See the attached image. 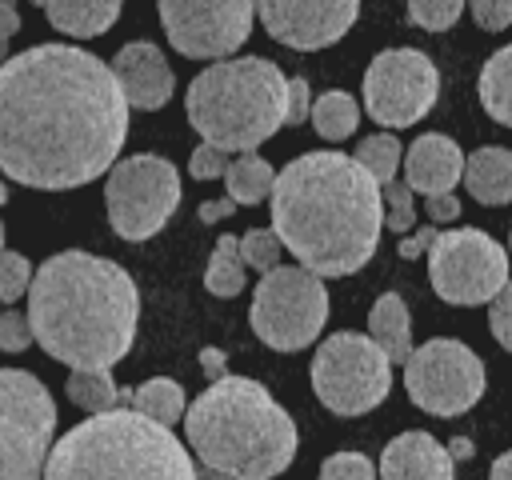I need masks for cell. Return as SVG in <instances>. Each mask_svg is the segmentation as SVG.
<instances>
[{
  "mask_svg": "<svg viewBox=\"0 0 512 480\" xmlns=\"http://www.w3.org/2000/svg\"><path fill=\"white\" fill-rule=\"evenodd\" d=\"M312 392L336 416H364L392 392V360L372 336L332 332L312 356Z\"/></svg>",
  "mask_w": 512,
  "mask_h": 480,
  "instance_id": "52a82bcc",
  "label": "cell"
},
{
  "mask_svg": "<svg viewBox=\"0 0 512 480\" xmlns=\"http://www.w3.org/2000/svg\"><path fill=\"white\" fill-rule=\"evenodd\" d=\"M272 232L300 268L324 276L360 272L384 228L380 184L344 152H304L272 180Z\"/></svg>",
  "mask_w": 512,
  "mask_h": 480,
  "instance_id": "7a4b0ae2",
  "label": "cell"
},
{
  "mask_svg": "<svg viewBox=\"0 0 512 480\" xmlns=\"http://www.w3.org/2000/svg\"><path fill=\"white\" fill-rule=\"evenodd\" d=\"M184 112L204 144L220 152H256V144L284 128L288 76L264 56L216 60L188 84Z\"/></svg>",
  "mask_w": 512,
  "mask_h": 480,
  "instance_id": "8992f818",
  "label": "cell"
},
{
  "mask_svg": "<svg viewBox=\"0 0 512 480\" xmlns=\"http://www.w3.org/2000/svg\"><path fill=\"white\" fill-rule=\"evenodd\" d=\"M380 200H384V224L392 232H408L416 224V192L404 184V180H388L380 184Z\"/></svg>",
  "mask_w": 512,
  "mask_h": 480,
  "instance_id": "f546056e",
  "label": "cell"
},
{
  "mask_svg": "<svg viewBox=\"0 0 512 480\" xmlns=\"http://www.w3.org/2000/svg\"><path fill=\"white\" fill-rule=\"evenodd\" d=\"M236 212V204L228 200V196H220V200H204L200 204V220L204 224H216V220H224V216H232Z\"/></svg>",
  "mask_w": 512,
  "mask_h": 480,
  "instance_id": "b9f144b4",
  "label": "cell"
},
{
  "mask_svg": "<svg viewBox=\"0 0 512 480\" xmlns=\"http://www.w3.org/2000/svg\"><path fill=\"white\" fill-rule=\"evenodd\" d=\"M20 32V8L16 0H0V64L8 60V40Z\"/></svg>",
  "mask_w": 512,
  "mask_h": 480,
  "instance_id": "f35d334b",
  "label": "cell"
},
{
  "mask_svg": "<svg viewBox=\"0 0 512 480\" xmlns=\"http://www.w3.org/2000/svg\"><path fill=\"white\" fill-rule=\"evenodd\" d=\"M488 480H512V452H500V456L492 460Z\"/></svg>",
  "mask_w": 512,
  "mask_h": 480,
  "instance_id": "ee69618b",
  "label": "cell"
},
{
  "mask_svg": "<svg viewBox=\"0 0 512 480\" xmlns=\"http://www.w3.org/2000/svg\"><path fill=\"white\" fill-rule=\"evenodd\" d=\"M368 336L384 348L392 364H404V356L412 352V324H408V304L400 300V292L376 296L368 312Z\"/></svg>",
  "mask_w": 512,
  "mask_h": 480,
  "instance_id": "44dd1931",
  "label": "cell"
},
{
  "mask_svg": "<svg viewBox=\"0 0 512 480\" xmlns=\"http://www.w3.org/2000/svg\"><path fill=\"white\" fill-rule=\"evenodd\" d=\"M308 108H312L308 80H304V76H292V80H288V116H284V124H288V128L304 124V120H308Z\"/></svg>",
  "mask_w": 512,
  "mask_h": 480,
  "instance_id": "74e56055",
  "label": "cell"
},
{
  "mask_svg": "<svg viewBox=\"0 0 512 480\" xmlns=\"http://www.w3.org/2000/svg\"><path fill=\"white\" fill-rule=\"evenodd\" d=\"M200 368H204V376H208V380H220V376H224V368H228V360H224V352H220V348H204V352H200Z\"/></svg>",
  "mask_w": 512,
  "mask_h": 480,
  "instance_id": "7bdbcfd3",
  "label": "cell"
},
{
  "mask_svg": "<svg viewBox=\"0 0 512 480\" xmlns=\"http://www.w3.org/2000/svg\"><path fill=\"white\" fill-rule=\"evenodd\" d=\"M64 392L84 412H108V408L120 404V388H116V380H112L108 368H72Z\"/></svg>",
  "mask_w": 512,
  "mask_h": 480,
  "instance_id": "4316f807",
  "label": "cell"
},
{
  "mask_svg": "<svg viewBox=\"0 0 512 480\" xmlns=\"http://www.w3.org/2000/svg\"><path fill=\"white\" fill-rule=\"evenodd\" d=\"M184 432L200 464L232 480H276L296 460V424L252 376L212 380L192 408H184Z\"/></svg>",
  "mask_w": 512,
  "mask_h": 480,
  "instance_id": "277c9868",
  "label": "cell"
},
{
  "mask_svg": "<svg viewBox=\"0 0 512 480\" xmlns=\"http://www.w3.org/2000/svg\"><path fill=\"white\" fill-rule=\"evenodd\" d=\"M328 320V292L316 272L276 264L260 276L248 308L252 332L276 352L308 348Z\"/></svg>",
  "mask_w": 512,
  "mask_h": 480,
  "instance_id": "ba28073f",
  "label": "cell"
},
{
  "mask_svg": "<svg viewBox=\"0 0 512 480\" xmlns=\"http://www.w3.org/2000/svg\"><path fill=\"white\" fill-rule=\"evenodd\" d=\"M264 32L296 52L336 44L360 16V0H256Z\"/></svg>",
  "mask_w": 512,
  "mask_h": 480,
  "instance_id": "9a60e30c",
  "label": "cell"
},
{
  "mask_svg": "<svg viewBox=\"0 0 512 480\" xmlns=\"http://www.w3.org/2000/svg\"><path fill=\"white\" fill-rule=\"evenodd\" d=\"M432 240H436V228H416L412 236H404V240H400V256H404V260H412V256L428 252V248H432Z\"/></svg>",
  "mask_w": 512,
  "mask_h": 480,
  "instance_id": "60d3db41",
  "label": "cell"
},
{
  "mask_svg": "<svg viewBox=\"0 0 512 480\" xmlns=\"http://www.w3.org/2000/svg\"><path fill=\"white\" fill-rule=\"evenodd\" d=\"M32 344V328H28V316L8 308L0 312V352H24Z\"/></svg>",
  "mask_w": 512,
  "mask_h": 480,
  "instance_id": "e575fe53",
  "label": "cell"
},
{
  "mask_svg": "<svg viewBox=\"0 0 512 480\" xmlns=\"http://www.w3.org/2000/svg\"><path fill=\"white\" fill-rule=\"evenodd\" d=\"M508 248H512V232H508Z\"/></svg>",
  "mask_w": 512,
  "mask_h": 480,
  "instance_id": "681fc988",
  "label": "cell"
},
{
  "mask_svg": "<svg viewBox=\"0 0 512 480\" xmlns=\"http://www.w3.org/2000/svg\"><path fill=\"white\" fill-rule=\"evenodd\" d=\"M320 480H376V464L364 452H332L320 464Z\"/></svg>",
  "mask_w": 512,
  "mask_h": 480,
  "instance_id": "d6a6232c",
  "label": "cell"
},
{
  "mask_svg": "<svg viewBox=\"0 0 512 480\" xmlns=\"http://www.w3.org/2000/svg\"><path fill=\"white\" fill-rule=\"evenodd\" d=\"M52 428L48 384L24 368H0V480H40Z\"/></svg>",
  "mask_w": 512,
  "mask_h": 480,
  "instance_id": "30bf717a",
  "label": "cell"
},
{
  "mask_svg": "<svg viewBox=\"0 0 512 480\" xmlns=\"http://www.w3.org/2000/svg\"><path fill=\"white\" fill-rule=\"evenodd\" d=\"M4 200H8V184L0 180V204H4Z\"/></svg>",
  "mask_w": 512,
  "mask_h": 480,
  "instance_id": "7dc6e473",
  "label": "cell"
},
{
  "mask_svg": "<svg viewBox=\"0 0 512 480\" xmlns=\"http://www.w3.org/2000/svg\"><path fill=\"white\" fill-rule=\"evenodd\" d=\"M464 0H408V20L428 28V32H444L460 20Z\"/></svg>",
  "mask_w": 512,
  "mask_h": 480,
  "instance_id": "4dcf8cb0",
  "label": "cell"
},
{
  "mask_svg": "<svg viewBox=\"0 0 512 480\" xmlns=\"http://www.w3.org/2000/svg\"><path fill=\"white\" fill-rule=\"evenodd\" d=\"M128 404H132V412H140V416L172 428L184 416V388L176 380H168V376H152L140 388H132Z\"/></svg>",
  "mask_w": 512,
  "mask_h": 480,
  "instance_id": "cb8c5ba5",
  "label": "cell"
},
{
  "mask_svg": "<svg viewBox=\"0 0 512 480\" xmlns=\"http://www.w3.org/2000/svg\"><path fill=\"white\" fill-rule=\"evenodd\" d=\"M32 4H44V0H32Z\"/></svg>",
  "mask_w": 512,
  "mask_h": 480,
  "instance_id": "f907efd6",
  "label": "cell"
},
{
  "mask_svg": "<svg viewBox=\"0 0 512 480\" xmlns=\"http://www.w3.org/2000/svg\"><path fill=\"white\" fill-rule=\"evenodd\" d=\"M0 252H4V224H0Z\"/></svg>",
  "mask_w": 512,
  "mask_h": 480,
  "instance_id": "c3c4849f",
  "label": "cell"
},
{
  "mask_svg": "<svg viewBox=\"0 0 512 480\" xmlns=\"http://www.w3.org/2000/svg\"><path fill=\"white\" fill-rule=\"evenodd\" d=\"M240 244V260L244 268H256V272H268L280 264V240L272 228H248L244 236H236Z\"/></svg>",
  "mask_w": 512,
  "mask_h": 480,
  "instance_id": "f1b7e54d",
  "label": "cell"
},
{
  "mask_svg": "<svg viewBox=\"0 0 512 480\" xmlns=\"http://www.w3.org/2000/svg\"><path fill=\"white\" fill-rule=\"evenodd\" d=\"M468 4L484 32H500L512 24V0H468Z\"/></svg>",
  "mask_w": 512,
  "mask_h": 480,
  "instance_id": "8d00e7d4",
  "label": "cell"
},
{
  "mask_svg": "<svg viewBox=\"0 0 512 480\" xmlns=\"http://www.w3.org/2000/svg\"><path fill=\"white\" fill-rule=\"evenodd\" d=\"M428 276H432V292L444 304L456 308L488 304L508 280V252L480 228L436 232L428 248Z\"/></svg>",
  "mask_w": 512,
  "mask_h": 480,
  "instance_id": "8fae6325",
  "label": "cell"
},
{
  "mask_svg": "<svg viewBox=\"0 0 512 480\" xmlns=\"http://www.w3.org/2000/svg\"><path fill=\"white\" fill-rule=\"evenodd\" d=\"M128 136L112 68L88 48L32 44L0 64V172L64 192L104 176Z\"/></svg>",
  "mask_w": 512,
  "mask_h": 480,
  "instance_id": "6da1fadb",
  "label": "cell"
},
{
  "mask_svg": "<svg viewBox=\"0 0 512 480\" xmlns=\"http://www.w3.org/2000/svg\"><path fill=\"white\" fill-rule=\"evenodd\" d=\"M484 384L488 380L480 356L452 336L424 340L416 352L404 356V388L412 404L424 408L428 416L468 412L484 396Z\"/></svg>",
  "mask_w": 512,
  "mask_h": 480,
  "instance_id": "7c38bea8",
  "label": "cell"
},
{
  "mask_svg": "<svg viewBox=\"0 0 512 480\" xmlns=\"http://www.w3.org/2000/svg\"><path fill=\"white\" fill-rule=\"evenodd\" d=\"M400 156H404V148H400V140L396 136H388V132H376V136H368V140H360L356 144V164L376 180V184H388V180H396V168H400Z\"/></svg>",
  "mask_w": 512,
  "mask_h": 480,
  "instance_id": "83f0119b",
  "label": "cell"
},
{
  "mask_svg": "<svg viewBox=\"0 0 512 480\" xmlns=\"http://www.w3.org/2000/svg\"><path fill=\"white\" fill-rule=\"evenodd\" d=\"M440 96L436 64L416 48H384L364 72V108L384 128H408Z\"/></svg>",
  "mask_w": 512,
  "mask_h": 480,
  "instance_id": "4fadbf2b",
  "label": "cell"
},
{
  "mask_svg": "<svg viewBox=\"0 0 512 480\" xmlns=\"http://www.w3.org/2000/svg\"><path fill=\"white\" fill-rule=\"evenodd\" d=\"M196 480H232V476H224V472H216V468L200 464V468H196Z\"/></svg>",
  "mask_w": 512,
  "mask_h": 480,
  "instance_id": "f6af8a7d",
  "label": "cell"
},
{
  "mask_svg": "<svg viewBox=\"0 0 512 480\" xmlns=\"http://www.w3.org/2000/svg\"><path fill=\"white\" fill-rule=\"evenodd\" d=\"M404 160V184L420 196H440V192H452V184L460 180L464 172V152L452 136L444 132H424L408 144V152L400 156Z\"/></svg>",
  "mask_w": 512,
  "mask_h": 480,
  "instance_id": "e0dca14e",
  "label": "cell"
},
{
  "mask_svg": "<svg viewBox=\"0 0 512 480\" xmlns=\"http://www.w3.org/2000/svg\"><path fill=\"white\" fill-rule=\"evenodd\" d=\"M104 204L112 232L128 244H140L172 220L180 204V172L156 152H136L108 168Z\"/></svg>",
  "mask_w": 512,
  "mask_h": 480,
  "instance_id": "9c48e42d",
  "label": "cell"
},
{
  "mask_svg": "<svg viewBox=\"0 0 512 480\" xmlns=\"http://www.w3.org/2000/svg\"><path fill=\"white\" fill-rule=\"evenodd\" d=\"M112 76L120 84V96L128 108H164L172 100V88H176V76L164 60V52L152 44V40H132L116 52L112 60Z\"/></svg>",
  "mask_w": 512,
  "mask_h": 480,
  "instance_id": "2e32d148",
  "label": "cell"
},
{
  "mask_svg": "<svg viewBox=\"0 0 512 480\" xmlns=\"http://www.w3.org/2000/svg\"><path fill=\"white\" fill-rule=\"evenodd\" d=\"M32 284V264L20 252H0V304H16Z\"/></svg>",
  "mask_w": 512,
  "mask_h": 480,
  "instance_id": "1f68e13d",
  "label": "cell"
},
{
  "mask_svg": "<svg viewBox=\"0 0 512 480\" xmlns=\"http://www.w3.org/2000/svg\"><path fill=\"white\" fill-rule=\"evenodd\" d=\"M476 88H480L484 112H488L496 124L512 128V44L496 48V52L484 60Z\"/></svg>",
  "mask_w": 512,
  "mask_h": 480,
  "instance_id": "7402d4cb",
  "label": "cell"
},
{
  "mask_svg": "<svg viewBox=\"0 0 512 480\" xmlns=\"http://www.w3.org/2000/svg\"><path fill=\"white\" fill-rule=\"evenodd\" d=\"M40 480H196V464L172 428L108 408L52 444Z\"/></svg>",
  "mask_w": 512,
  "mask_h": 480,
  "instance_id": "5b68a950",
  "label": "cell"
},
{
  "mask_svg": "<svg viewBox=\"0 0 512 480\" xmlns=\"http://www.w3.org/2000/svg\"><path fill=\"white\" fill-rule=\"evenodd\" d=\"M224 168H228V152H220V148H212V144H200V148L192 152V160H188L192 180H220Z\"/></svg>",
  "mask_w": 512,
  "mask_h": 480,
  "instance_id": "d590c367",
  "label": "cell"
},
{
  "mask_svg": "<svg viewBox=\"0 0 512 480\" xmlns=\"http://www.w3.org/2000/svg\"><path fill=\"white\" fill-rule=\"evenodd\" d=\"M220 180L228 184V200L232 204H256V200H264L272 192L276 168L264 156H256V152H240L236 160H228Z\"/></svg>",
  "mask_w": 512,
  "mask_h": 480,
  "instance_id": "603a6c76",
  "label": "cell"
},
{
  "mask_svg": "<svg viewBox=\"0 0 512 480\" xmlns=\"http://www.w3.org/2000/svg\"><path fill=\"white\" fill-rule=\"evenodd\" d=\"M424 212L432 220H456L460 216V200L452 192H440V196H424Z\"/></svg>",
  "mask_w": 512,
  "mask_h": 480,
  "instance_id": "ab89813d",
  "label": "cell"
},
{
  "mask_svg": "<svg viewBox=\"0 0 512 480\" xmlns=\"http://www.w3.org/2000/svg\"><path fill=\"white\" fill-rule=\"evenodd\" d=\"M380 476L384 480H452L456 456L436 436L412 428V432H400L384 444Z\"/></svg>",
  "mask_w": 512,
  "mask_h": 480,
  "instance_id": "ac0fdd59",
  "label": "cell"
},
{
  "mask_svg": "<svg viewBox=\"0 0 512 480\" xmlns=\"http://www.w3.org/2000/svg\"><path fill=\"white\" fill-rule=\"evenodd\" d=\"M168 44L188 60L232 56L256 16V0H156Z\"/></svg>",
  "mask_w": 512,
  "mask_h": 480,
  "instance_id": "5bb4252c",
  "label": "cell"
},
{
  "mask_svg": "<svg viewBox=\"0 0 512 480\" xmlns=\"http://www.w3.org/2000/svg\"><path fill=\"white\" fill-rule=\"evenodd\" d=\"M488 328H492L496 344L512 352V280H504V288L488 300Z\"/></svg>",
  "mask_w": 512,
  "mask_h": 480,
  "instance_id": "836d02e7",
  "label": "cell"
},
{
  "mask_svg": "<svg viewBox=\"0 0 512 480\" xmlns=\"http://www.w3.org/2000/svg\"><path fill=\"white\" fill-rule=\"evenodd\" d=\"M308 120H312V128H316L324 140H348V136L356 132V124H360V108H356V100H352L348 92L332 88V92H320V96L312 100Z\"/></svg>",
  "mask_w": 512,
  "mask_h": 480,
  "instance_id": "d4e9b609",
  "label": "cell"
},
{
  "mask_svg": "<svg viewBox=\"0 0 512 480\" xmlns=\"http://www.w3.org/2000/svg\"><path fill=\"white\" fill-rule=\"evenodd\" d=\"M24 316L32 344L52 360L68 368H112L136 340L140 292L116 260L68 248L32 268Z\"/></svg>",
  "mask_w": 512,
  "mask_h": 480,
  "instance_id": "3957f363",
  "label": "cell"
},
{
  "mask_svg": "<svg viewBox=\"0 0 512 480\" xmlns=\"http://www.w3.org/2000/svg\"><path fill=\"white\" fill-rule=\"evenodd\" d=\"M244 260H240V244L236 236H220L212 256H208V268H204V288L212 296H240L244 292Z\"/></svg>",
  "mask_w": 512,
  "mask_h": 480,
  "instance_id": "484cf974",
  "label": "cell"
},
{
  "mask_svg": "<svg viewBox=\"0 0 512 480\" xmlns=\"http://www.w3.org/2000/svg\"><path fill=\"white\" fill-rule=\"evenodd\" d=\"M120 4L124 0H44L40 8L48 24L60 28L64 36L92 40V36H104L120 20Z\"/></svg>",
  "mask_w": 512,
  "mask_h": 480,
  "instance_id": "ffe728a7",
  "label": "cell"
},
{
  "mask_svg": "<svg viewBox=\"0 0 512 480\" xmlns=\"http://www.w3.org/2000/svg\"><path fill=\"white\" fill-rule=\"evenodd\" d=\"M448 452H452V456H468V440H456Z\"/></svg>",
  "mask_w": 512,
  "mask_h": 480,
  "instance_id": "bcb514c9",
  "label": "cell"
},
{
  "mask_svg": "<svg viewBox=\"0 0 512 480\" xmlns=\"http://www.w3.org/2000/svg\"><path fill=\"white\" fill-rule=\"evenodd\" d=\"M460 180L472 192V200H480V204H512V152L496 148V144L476 148L464 160Z\"/></svg>",
  "mask_w": 512,
  "mask_h": 480,
  "instance_id": "d6986e66",
  "label": "cell"
}]
</instances>
